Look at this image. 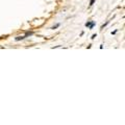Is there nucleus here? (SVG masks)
Listing matches in <instances>:
<instances>
[{
	"label": "nucleus",
	"instance_id": "nucleus-1",
	"mask_svg": "<svg viewBox=\"0 0 125 125\" xmlns=\"http://www.w3.org/2000/svg\"><path fill=\"white\" fill-rule=\"evenodd\" d=\"M94 1H95V0H91V2H90V5H93L94 4Z\"/></svg>",
	"mask_w": 125,
	"mask_h": 125
}]
</instances>
